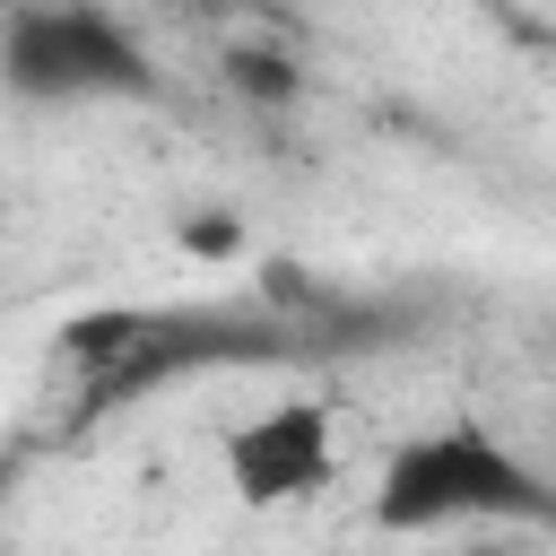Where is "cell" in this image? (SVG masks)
<instances>
[{"mask_svg":"<svg viewBox=\"0 0 556 556\" xmlns=\"http://www.w3.org/2000/svg\"><path fill=\"white\" fill-rule=\"evenodd\" d=\"M226 70H235V87L261 96V104H287V96H295V61H287V52H252V43H243Z\"/></svg>","mask_w":556,"mask_h":556,"instance_id":"obj_4","label":"cell"},{"mask_svg":"<svg viewBox=\"0 0 556 556\" xmlns=\"http://www.w3.org/2000/svg\"><path fill=\"white\" fill-rule=\"evenodd\" d=\"M556 495L539 460H521L495 426L443 417L408 434L382 478H374V530L391 539H434V530H547Z\"/></svg>","mask_w":556,"mask_h":556,"instance_id":"obj_1","label":"cell"},{"mask_svg":"<svg viewBox=\"0 0 556 556\" xmlns=\"http://www.w3.org/2000/svg\"><path fill=\"white\" fill-rule=\"evenodd\" d=\"M217 460H226L235 504L278 513V504H304V495L330 486L339 434H330V408H321V400H278V408H252L243 426H226Z\"/></svg>","mask_w":556,"mask_h":556,"instance_id":"obj_3","label":"cell"},{"mask_svg":"<svg viewBox=\"0 0 556 556\" xmlns=\"http://www.w3.org/2000/svg\"><path fill=\"white\" fill-rule=\"evenodd\" d=\"M0 87L17 104H156V52L96 0H17L0 17Z\"/></svg>","mask_w":556,"mask_h":556,"instance_id":"obj_2","label":"cell"},{"mask_svg":"<svg viewBox=\"0 0 556 556\" xmlns=\"http://www.w3.org/2000/svg\"><path fill=\"white\" fill-rule=\"evenodd\" d=\"M469 556H521V547H504V539H495V530H486V547H469Z\"/></svg>","mask_w":556,"mask_h":556,"instance_id":"obj_6","label":"cell"},{"mask_svg":"<svg viewBox=\"0 0 556 556\" xmlns=\"http://www.w3.org/2000/svg\"><path fill=\"white\" fill-rule=\"evenodd\" d=\"M174 243H182L191 261H235V252H243V217H235V208H208V217H182V226H174Z\"/></svg>","mask_w":556,"mask_h":556,"instance_id":"obj_5","label":"cell"}]
</instances>
